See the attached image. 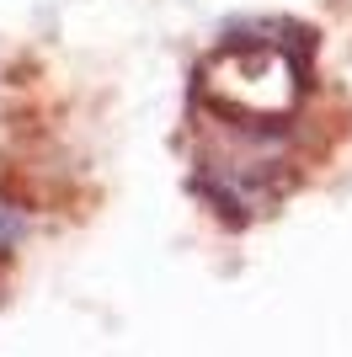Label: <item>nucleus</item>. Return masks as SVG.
<instances>
[{"instance_id":"obj_1","label":"nucleus","mask_w":352,"mask_h":357,"mask_svg":"<svg viewBox=\"0 0 352 357\" xmlns=\"http://www.w3.org/2000/svg\"><path fill=\"white\" fill-rule=\"evenodd\" d=\"M16 235H22V219H16L11 208H0V251H6V245H11Z\"/></svg>"}]
</instances>
